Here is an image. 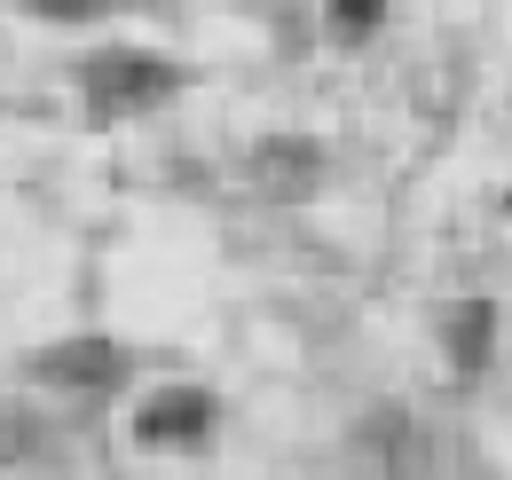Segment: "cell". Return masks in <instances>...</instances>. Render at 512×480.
Listing matches in <instances>:
<instances>
[{
  "label": "cell",
  "instance_id": "cell-2",
  "mask_svg": "<svg viewBox=\"0 0 512 480\" xmlns=\"http://www.w3.org/2000/svg\"><path fill=\"white\" fill-rule=\"evenodd\" d=\"M355 480H434V433L410 410H371L347 441Z\"/></svg>",
  "mask_w": 512,
  "mask_h": 480
},
{
  "label": "cell",
  "instance_id": "cell-6",
  "mask_svg": "<svg viewBox=\"0 0 512 480\" xmlns=\"http://www.w3.org/2000/svg\"><path fill=\"white\" fill-rule=\"evenodd\" d=\"M442 347H449V362L473 378V370L489 362V347H497V307H489V300H457V307H442Z\"/></svg>",
  "mask_w": 512,
  "mask_h": 480
},
{
  "label": "cell",
  "instance_id": "cell-5",
  "mask_svg": "<svg viewBox=\"0 0 512 480\" xmlns=\"http://www.w3.org/2000/svg\"><path fill=\"white\" fill-rule=\"evenodd\" d=\"M253 181H260V197H316L323 150H316V142H300V134H276V142H260V150H253Z\"/></svg>",
  "mask_w": 512,
  "mask_h": 480
},
{
  "label": "cell",
  "instance_id": "cell-8",
  "mask_svg": "<svg viewBox=\"0 0 512 480\" xmlns=\"http://www.w3.org/2000/svg\"><path fill=\"white\" fill-rule=\"evenodd\" d=\"M32 16H48V24H87V16H103L111 0H24Z\"/></svg>",
  "mask_w": 512,
  "mask_h": 480
},
{
  "label": "cell",
  "instance_id": "cell-4",
  "mask_svg": "<svg viewBox=\"0 0 512 480\" xmlns=\"http://www.w3.org/2000/svg\"><path fill=\"white\" fill-rule=\"evenodd\" d=\"M205 425H213V394L205 386H166L158 402H142L134 441L142 449H190V441H205Z\"/></svg>",
  "mask_w": 512,
  "mask_h": 480
},
{
  "label": "cell",
  "instance_id": "cell-3",
  "mask_svg": "<svg viewBox=\"0 0 512 480\" xmlns=\"http://www.w3.org/2000/svg\"><path fill=\"white\" fill-rule=\"evenodd\" d=\"M32 378L56 386V394H111L127 378V355L111 339H64V347H40L32 355Z\"/></svg>",
  "mask_w": 512,
  "mask_h": 480
},
{
  "label": "cell",
  "instance_id": "cell-7",
  "mask_svg": "<svg viewBox=\"0 0 512 480\" xmlns=\"http://www.w3.org/2000/svg\"><path fill=\"white\" fill-rule=\"evenodd\" d=\"M379 16H386V0H331V16H323V24H331V40H339V48H355V40H371V32H379Z\"/></svg>",
  "mask_w": 512,
  "mask_h": 480
},
{
  "label": "cell",
  "instance_id": "cell-1",
  "mask_svg": "<svg viewBox=\"0 0 512 480\" xmlns=\"http://www.w3.org/2000/svg\"><path fill=\"white\" fill-rule=\"evenodd\" d=\"M87 111L95 119H134V111H150V103H166L174 87H182V71L166 56H150V48H103V56L87 63Z\"/></svg>",
  "mask_w": 512,
  "mask_h": 480
}]
</instances>
